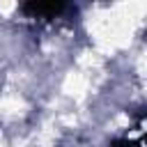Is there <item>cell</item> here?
Returning a JSON list of instances; mask_svg holds the SVG:
<instances>
[{"instance_id":"obj_1","label":"cell","mask_w":147,"mask_h":147,"mask_svg":"<svg viewBox=\"0 0 147 147\" xmlns=\"http://www.w3.org/2000/svg\"><path fill=\"white\" fill-rule=\"evenodd\" d=\"M64 9H69V7L62 2H30V5L21 7V11L32 14L37 18H53V16H60Z\"/></svg>"}]
</instances>
